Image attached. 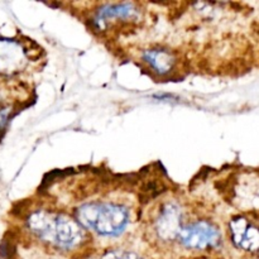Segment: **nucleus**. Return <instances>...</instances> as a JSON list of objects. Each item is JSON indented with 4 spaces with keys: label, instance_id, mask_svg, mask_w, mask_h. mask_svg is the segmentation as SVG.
<instances>
[{
    "label": "nucleus",
    "instance_id": "obj_2",
    "mask_svg": "<svg viewBox=\"0 0 259 259\" xmlns=\"http://www.w3.org/2000/svg\"><path fill=\"white\" fill-rule=\"evenodd\" d=\"M76 222L101 237H118L129 224V210L110 202H90L76 210Z\"/></svg>",
    "mask_w": 259,
    "mask_h": 259
},
{
    "label": "nucleus",
    "instance_id": "obj_7",
    "mask_svg": "<svg viewBox=\"0 0 259 259\" xmlns=\"http://www.w3.org/2000/svg\"><path fill=\"white\" fill-rule=\"evenodd\" d=\"M137 14V9L132 3H123V4H108L100 8L94 22L98 27L106 20L110 19H129Z\"/></svg>",
    "mask_w": 259,
    "mask_h": 259
},
{
    "label": "nucleus",
    "instance_id": "obj_4",
    "mask_svg": "<svg viewBox=\"0 0 259 259\" xmlns=\"http://www.w3.org/2000/svg\"><path fill=\"white\" fill-rule=\"evenodd\" d=\"M233 243L238 248L259 254V228L248 222L245 218H234L230 223Z\"/></svg>",
    "mask_w": 259,
    "mask_h": 259
},
{
    "label": "nucleus",
    "instance_id": "obj_6",
    "mask_svg": "<svg viewBox=\"0 0 259 259\" xmlns=\"http://www.w3.org/2000/svg\"><path fill=\"white\" fill-rule=\"evenodd\" d=\"M181 211L175 204H168L162 209L157 220V233L164 240L177 238L181 229Z\"/></svg>",
    "mask_w": 259,
    "mask_h": 259
},
{
    "label": "nucleus",
    "instance_id": "obj_8",
    "mask_svg": "<svg viewBox=\"0 0 259 259\" xmlns=\"http://www.w3.org/2000/svg\"><path fill=\"white\" fill-rule=\"evenodd\" d=\"M143 60L159 75L171 72L175 66V57L171 52L164 50H149L143 55Z\"/></svg>",
    "mask_w": 259,
    "mask_h": 259
},
{
    "label": "nucleus",
    "instance_id": "obj_1",
    "mask_svg": "<svg viewBox=\"0 0 259 259\" xmlns=\"http://www.w3.org/2000/svg\"><path fill=\"white\" fill-rule=\"evenodd\" d=\"M27 225L40 240L61 249H72L82 240L81 225L72 218L61 212L39 210L29 215Z\"/></svg>",
    "mask_w": 259,
    "mask_h": 259
},
{
    "label": "nucleus",
    "instance_id": "obj_3",
    "mask_svg": "<svg viewBox=\"0 0 259 259\" xmlns=\"http://www.w3.org/2000/svg\"><path fill=\"white\" fill-rule=\"evenodd\" d=\"M177 239L184 247L190 249H209L219 245L220 232L215 225L207 222H196L182 227Z\"/></svg>",
    "mask_w": 259,
    "mask_h": 259
},
{
    "label": "nucleus",
    "instance_id": "obj_5",
    "mask_svg": "<svg viewBox=\"0 0 259 259\" xmlns=\"http://www.w3.org/2000/svg\"><path fill=\"white\" fill-rule=\"evenodd\" d=\"M27 63V56L22 46L13 39H0V72L13 75L22 70Z\"/></svg>",
    "mask_w": 259,
    "mask_h": 259
},
{
    "label": "nucleus",
    "instance_id": "obj_9",
    "mask_svg": "<svg viewBox=\"0 0 259 259\" xmlns=\"http://www.w3.org/2000/svg\"><path fill=\"white\" fill-rule=\"evenodd\" d=\"M101 259H142L136 253L125 252V250H110L105 253Z\"/></svg>",
    "mask_w": 259,
    "mask_h": 259
},
{
    "label": "nucleus",
    "instance_id": "obj_10",
    "mask_svg": "<svg viewBox=\"0 0 259 259\" xmlns=\"http://www.w3.org/2000/svg\"><path fill=\"white\" fill-rule=\"evenodd\" d=\"M8 114H9V111H8L7 109H5V108H0V129H2L3 125H4V124L7 123Z\"/></svg>",
    "mask_w": 259,
    "mask_h": 259
}]
</instances>
